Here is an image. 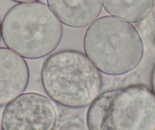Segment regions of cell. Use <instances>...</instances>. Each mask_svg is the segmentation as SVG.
Here are the masks:
<instances>
[{"label": "cell", "mask_w": 155, "mask_h": 130, "mask_svg": "<svg viewBox=\"0 0 155 130\" xmlns=\"http://www.w3.org/2000/svg\"><path fill=\"white\" fill-rule=\"evenodd\" d=\"M84 54L103 74H128L139 65L144 56V43L129 22L106 15L92 22L83 40Z\"/></svg>", "instance_id": "6da1fadb"}, {"label": "cell", "mask_w": 155, "mask_h": 130, "mask_svg": "<svg viewBox=\"0 0 155 130\" xmlns=\"http://www.w3.org/2000/svg\"><path fill=\"white\" fill-rule=\"evenodd\" d=\"M41 82L50 99L63 107H89L101 95V72L81 52L65 50L51 54L41 68Z\"/></svg>", "instance_id": "7a4b0ae2"}, {"label": "cell", "mask_w": 155, "mask_h": 130, "mask_svg": "<svg viewBox=\"0 0 155 130\" xmlns=\"http://www.w3.org/2000/svg\"><path fill=\"white\" fill-rule=\"evenodd\" d=\"M62 35V24L48 5L41 2L14 5L1 23L5 47L25 59L50 55L59 47Z\"/></svg>", "instance_id": "3957f363"}, {"label": "cell", "mask_w": 155, "mask_h": 130, "mask_svg": "<svg viewBox=\"0 0 155 130\" xmlns=\"http://www.w3.org/2000/svg\"><path fill=\"white\" fill-rule=\"evenodd\" d=\"M86 121L89 130H155V95L140 84L103 92Z\"/></svg>", "instance_id": "277c9868"}, {"label": "cell", "mask_w": 155, "mask_h": 130, "mask_svg": "<svg viewBox=\"0 0 155 130\" xmlns=\"http://www.w3.org/2000/svg\"><path fill=\"white\" fill-rule=\"evenodd\" d=\"M56 107L47 97L23 93L6 104L1 120L2 130H54Z\"/></svg>", "instance_id": "5b68a950"}, {"label": "cell", "mask_w": 155, "mask_h": 130, "mask_svg": "<svg viewBox=\"0 0 155 130\" xmlns=\"http://www.w3.org/2000/svg\"><path fill=\"white\" fill-rule=\"evenodd\" d=\"M30 71L25 58L8 48L0 47V107L25 92Z\"/></svg>", "instance_id": "8992f818"}, {"label": "cell", "mask_w": 155, "mask_h": 130, "mask_svg": "<svg viewBox=\"0 0 155 130\" xmlns=\"http://www.w3.org/2000/svg\"><path fill=\"white\" fill-rule=\"evenodd\" d=\"M47 5L61 23L72 28L89 26L98 18L102 0H47Z\"/></svg>", "instance_id": "52a82bcc"}, {"label": "cell", "mask_w": 155, "mask_h": 130, "mask_svg": "<svg viewBox=\"0 0 155 130\" xmlns=\"http://www.w3.org/2000/svg\"><path fill=\"white\" fill-rule=\"evenodd\" d=\"M105 11L131 24L145 20L154 7V0H102Z\"/></svg>", "instance_id": "ba28073f"}, {"label": "cell", "mask_w": 155, "mask_h": 130, "mask_svg": "<svg viewBox=\"0 0 155 130\" xmlns=\"http://www.w3.org/2000/svg\"><path fill=\"white\" fill-rule=\"evenodd\" d=\"M57 130H89L87 126H85L84 124L80 122H75V121H71L68 122L62 125L60 128Z\"/></svg>", "instance_id": "9c48e42d"}, {"label": "cell", "mask_w": 155, "mask_h": 130, "mask_svg": "<svg viewBox=\"0 0 155 130\" xmlns=\"http://www.w3.org/2000/svg\"><path fill=\"white\" fill-rule=\"evenodd\" d=\"M150 85H151V90L155 95V64L153 67L150 75Z\"/></svg>", "instance_id": "30bf717a"}, {"label": "cell", "mask_w": 155, "mask_h": 130, "mask_svg": "<svg viewBox=\"0 0 155 130\" xmlns=\"http://www.w3.org/2000/svg\"><path fill=\"white\" fill-rule=\"evenodd\" d=\"M13 2H18V3H24V2H38L40 0H12Z\"/></svg>", "instance_id": "8fae6325"}, {"label": "cell", "mask_w": 155, "mask_h": 130, "mask_svg": "<svg viewBox=\"0 0 155 130\" xmlns=\"http://www.w3.org/2000/svg\"><path fill=\"white\" fill-rule=\"evenodd\" d=\"M153 43L155 44V25H154V28H153Z\"/></svg>", "instance_id": "7c38bea8"}, {"label": "cell", "mask_w": 155, "mask_h": 130, "mask_svg": "<svg viewBox=\"0 0 155 130\" xmlns=\"http://www.w3.org/2000/svg\"><path fill=\"white\" fill-rule=\"evenodd\" d=\"M2 36H1V22H0V39H1Z\"/></svg>", "instance_id": "4fadbf2b"}]
</instances>
